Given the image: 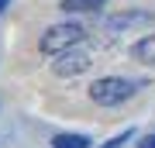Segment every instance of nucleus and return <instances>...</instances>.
Segmentation results:
<instances>
[{
	"mask_svg": "<svg viewBox=\"0 0 155 148\" xmlns=\"http://www.w3.org/2000/svg\"><path fill=\"white\" fill-rule=\"evenodd\" d=\"M86 41V28L76 24V21H62V24H52L48 31L41 35L38 48L45 55H59L62 48H72V45H83Z\"/></svg>",
	"mask_w": 155,
	"mask_h": 148,
	"instance_id": "nucleus-1",
	"label": "nucleus"
},
{
	"mask_svg": "<svg viewBox=\"0 0 155 148\" xmlns=\"http://www.w3.org/2000/svg\"><path fill=\"white\" fill-rule=\"evenodd\" d=\"M131 97H134V83H127L121 76H104V79L90 83V100L100 104V107H117Z\"/></svg>",
	"mask_w": 155,
	"mask_h": 148,
	"instance_id": "nucleus-2",
	"label": "nucleus"
},
{
	"mask_svg": "<svg viewBox=\"0 0 155 148\" xmlns=\"http://www.w3.org/2000/svg\"><path fill=\"white\" fill-rule=\"evenodd\" d=\"M90 62H93V55L86 48H79V45H72V48H62L59 55H52V72H55L59 79H72V76H79V72H86Z\"/></svg>",
	"mask_w": 155,
	"mask_h": 148,
	"instance_id": "nucleus-3",
	"label": "nucleus"
},
{
	"mask_svg": "<svg viewBox=\"0 0 155 148\" xmlns=\"http://www.w3.org/2000/svg\"><path fill=\"white\" fill-rule=\"evenodd\" d=\"M148 21H155V14H148V11L114 14V17H107V31H124V28H134V24H148Z\"/></svg>",
	"mask_w": 155,
	"mask_h": 148,
	"instance_id": "nucleus-4",
	"label": "nucleus"
},
{
	"mask_svg": "<svg viewBox=\"0 0 155 148\" xmlns=\"http://www.w3.org/2000/svg\"><path fill=\"white\" fill-rule=\"evenodd\" d=\"M131 55H134L138 62H145V66H155V35H148V38H141V41H134Z\"/></svg>",
	"mask_w": 155,
	"mask_h": 148,
	"instance_id": "nucleus-5",
	"label": "nucleus"
},
{
	"mask_svg": "<svg viewBox=\"0 0 155 148\" xmlns=\"http://www.w3.org/2000/svg\"><path fill=\"white\" fill-rule=\"evenodd\" d=\"M107 0H62V11L66 14H86V11H100V7H104Z\"/></svg>",
	"mask_w": 155,
	"mask_h": 148,
	"instance_id": "nucleus-6",
	"label": "nucleus"
},
{
	"mask_svg": "<svg viewBox=\"0 0 155 148\" xmlns=\"http://www.w3.org/2000/svg\"><path fill=\"white\" fill-rule=\"evenodd\" d=\"M55 148H90V138L86 134H55Z\"/></svg>",
	"mask_w": 155,
	"mask_h": 148,
	"instance_id": "nucleus-7",
	"label": "nucleus"
},
{
	"mask_svg": "<svg viewBox=\"0 0 155 148\" xmlns=\"http://www.w3.org/2000/svg\"><path fill=\"white\" fill-rule=\"evenodd\" d=\"M131 138H134V131H131V127H127V131H121V134H117V138H110V141H104V145H100V148H121L124 141H131Z\"/></svg>",
	"mask_w": 155,
	"mask_h": 148,
	"instance_id": "nucleus-8",
	"label": "nucleus"
},
{
	"mask_svg": "<svg viewBox=\"0 0 155 148\" xmlns=\"http://www.w3.org/2000/svg\"><path fill=\"white\" fill-rule=\"evenodd\" d=\"M141 148H155V134H148V138H145V141H141Z\"/></svg>",
	"mask_w": 155,
	"mask_h": 148,
	"instance_id": "nucleus-9",
	"label": "nucleus"
},
{
	"mask_svg": "<svg viewBox=\"0 0 155 148\" xmlns=\"http://www.w3.org/2000/svg\"><path fill=\"white\" fill-rule=\"evenodd\" d=\"M7 7H11V0H0V14H4V11H7Z\"/></svg>",
	"mask_w": 155,
	"mask_h": 148,
	"instance_id": "nucleus-10",
	"label": "nucleus"
}]
</instances>
